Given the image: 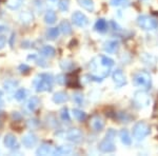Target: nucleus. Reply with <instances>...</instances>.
<instances>
[{
    "label": "nucleus",
    "instance_id": "aec40b11",
    "mask_svg": "<svg viewBox=\"0 0 158 156\" xmlns=\"http://www.w3.org/2000/svg\"><path fill=\"white\" fill-rule=\"evenodd\" d=\"M78 3L80 6H82L83 9L86 10L88 12H94L95 10V4H94L93 0H78Z\"/></svg>",
    "mask_w": 158,
    "mask_h": 156
},
{
    "label": "nucleus",
    "instance_id": "f8f14e48",
    "mask_svg": "<svg viewBox=\"0 0 158 156\" xmlns=\"http://www.w3.org/2000/svg\"><path fill=\"white\" fill-rule=\"evenodd\" d=\"M37 136L33 133H27L25 134L23 137H22V144L25 148L27 149H31V148L35 147L37 144Z\"/></svg>",
    "mask_w": 158,
    "mask_h": 156
},
{
    "label": "nucleus",
    "instance_id": "473e14b6",
    "mask_svg": "<svg viewBox=\"0 0 158 156\" xmlns=\"http://www.w3.org/2000/svg\"><path fill=\"white\" fill-rule=\"evenodd\" d=\"M70 6V0H59L58 2V9L61 12H67Z\"/></svg>",
    "mask_w": 158,
    "mask_h": 156
},
{
    "label": "nucleus",
    "instance_id": "a878e982",
    "mask_svg": "<svg viewBox=\"0 0 158 156\" xmlns=\"http://www.w3.org/2000/svg\"><path fill=\"white\" fill-rule=\"evenodd\" d=\"M22 2H23V0H6V6L10 10H17L21 6Z\"/></svg>",
    "mask_w": 158,
    "mask_h": 156
},
{
    "label": "nucleus",
    "instance_id": "f257e3e1",
    "mask_svg": "<svg viewBox=\"0 0 158 156\" xmlns=\"http://www.w3.org/2000/svg\"><path fill=\"white\" fill-rule=\"evenodd\" d=\"M53 82H54V79L51 74L41 73L35 77L33 86L37 92H47L52 90Z\"/></svg>",
    "mask_w": 158,
    "mask_h": 156
},
{
    "label": "nucleus",
    "instance_id": "20e7f679",
    "mask_svg": "<svg viewBox=\"0 0 158 156\" xmlns=\"http://www.w3.org/2000/svg\"><path fill=\"white\" fill-rule=\"evenodd\" d=\"M137 24L144 31H154L158 27V21L149 15H140L137 17Z\"/></svg>",
    "mask_w": 158,
    "mask_h": 156
},
{
    "label": "nucleus",
    "instance_id": "9b49d317",
    "mask_svg": "<svg viewBox=\"0 0 158 156\" xmlns=\"http://www.w3.org/2000/svg\"><path fill=\"white\" fill-rule=\"evenodd\" d=\"M37 155H55L56 154V147L50 144H42L36 151Z\"/></svg>",
    "mask_w": 158,
    "mask_h": 156
},
{
    "label": "nucleus",
    "instance_id": "7ed1b4c3",
    "mask_svg": "<svg viewBox=\"0 0 158 156\" xmlns=\"http://www.w3.org/2000/svg\"><path fill=\"white\" fill-rule=\"evenodd\" d=\"M133 103H134V106L138 109L147 108V107H149L150 103H151V97H150L149 94L143 90L136 91L133 96Z\"/></svg>",
    "mask_w": 158,
    "mask_h": 156
},
{
    "label": "nucleus",
    "instance_id": "5701e85b",
    "mask_svg": "<svg viewBox=\"0 0 158 156\" xmlns=\"http://www.w3.org/2000/svg\"><path fill=\"white\" fill-rule=\"evenodd\" d=\"M57 20V16H56V13L53 10H49L44 15V21L48 24H53Z\"/></svg>",
    "mask_w": 158,
    "mask_h": 156
},
{
    "label": "nucleus",
    "instance_id": "7c9ffc66",
    "mask_svg": "<svg viewBox=\"0 0 158 156\" xmlns=\"http://www.w3.org/2000/svg\"><path fill=\"white\" fill-rule=\"evenodd\" d=\"M60 66H61V69L64 71H71L74 69L75 65H74V62H72V61H70V60H62L60 62Z\"/></svg>",
    "mask_w": 158,
    "mask_h": 156
},
{
    "label": "nucleus",
    "instance_id": "a211bd4d",
    "mask_svg": "<svg viewBox=\"0 0 158 156\" xmlns=\"http://www.w3.org/2000/svg\"><path fill=\"white\" fill-rule=\"evenodd\" d=\"M69 100V96L65 92H57V93L54 94L53 96V101L55 103H64L65 101Z\"/></svg>",
    "mask_w": 158,
    "mask_h": 156
},
{
    "label": "nucleus",
    "instance_id": "cd10ccee",
    "mask_svg": "<svg viewBox=\"0 0 158 156\" xmlns=\"http://www.w3.org/2000/svg\"><path fill=\"white\" fill-rule=\"evenodd\" d=\"M59 27H51V29L48 30L47 32V37L48 39H51V40H54L56 39L58 36H59Z\"/></svg>",
    "mask_w": 158,
    "mask_h": 156
},
{
    "label": "nucleus",
    "instance_id": "ddd939ff",
    "mask_svg": "<svg viewBox=\"0 0 158 156\" xmlns=\"http://www.w3.org/2000/svg\"><path fill=\"white\" fill-rule=\"evenodd\" d=\"M119 48V42L117 40H109L104 43L103 45V50L106 53L108 54H114L118 51Z\"/></svg>",
    "mask_w": 158,
    "mask_h": 156
},
{
    "label": "nucleus",
    "instance_id": "4be33fe9",
    "mask_svg": "<svg viewBox=\"0 0 158 156\" xmlns=\"http://www.w3.org/2000/svg\"><path fill=\"white\" fill-rule=\"evenodd\" d=\"M59 30H60V32L62 33V34H64V35L72 34V31H73L72 27H71V24H70V22L67 21V20H63V21L60 22Z\"/></svg>",
    "mask_w": 158,
    "mask_h": 156
},
{
    "label": "nucleus",
    "instance_id": "1a4fd4ad",
    "mask_svg": "<svg viewBox=\"0 0 158 156\" xmlns=\"http://www.w3.org/2000/svg\"><path fill=\"white\" fill-rule=\"evenodd\" d=\"M64 138L74 144H79L82 140V133L78 129H71L64 133Z\"/></svg>",
    "mask_w": 158,
    "mask_h": 156
},
{
    "label": "nucleus",
    "instance_id": "412c9836",
    "mask_svg": "<svg viewBox=\"0 0 158 156\" xmlns=\"http://www.w3.org/2000/svg\"><path fill=\"white\" fill-rule=\"evenodd\" d=\"M95 27V30L97 31V32L104 33V32H106V30H108V22H106V20H104L103 18H100L96 21L95 27Z\"/></svg>",
    "mask_w": 158,
    "mask_h": 156
},
{
    "label": "nucleus",
    "instance_id": "79ce46f5",
    "mask_svg": "<svg viewBox=\"0 0 158 156\" xmlns=\"http://www.w3.org/2000/svg\"><path fill=\"white\" fill-rule=\"evenodd\" d=\"M50 1H53V2H55V1H57V0H50Z\"/></svg>",
    "mask_w": 158,
    "mask_h": 156
},
{
    "label": "nucleus",
    "instance_id": "393cba45",
    "mask_svg": "<svg viewBox=\"0 0 158 156\" xmlns=\"http://www.w3.org/2000/svg\"><path fill=\"white\" fill-rule=\"evenodd\" d=\"M73 152V148L71 145H61L56 147V154L55 155H68Z\"/></svg>",
    "mask_w": 158,
    "mask_h": 156
},
{
    "label": "nucleus",
    "instance_id": "dca6fc26",
    "mask_svg": "<svg viewBox=\"0 0 158 156\" xmlns=\"http://www.w3.org/2000/svg\"><path fill=\"white\" fill-rule=\"evenodd\" d=\"M119 137H120L121 142L124 145H132V138L131 135H130L129 131L127 129H122L119 132Z\"/></svg>",
    "mask_w": 158,
    "mask_h": 156
},
{
    "label": "nucleus",
    "instance_id": "c756f323",
    "mask_svg": "<svg viewBox=\"0 0 158 156\" xmlns=\"http://www.w3.org/2000/svg\"><path fill=\"white\" fill-rule=\"evenodd\" d=\"M18 86V81H15V80H7L4 82V89L9 92L14 91L15 89Z\"/></svg>",
    "mask_w": 158,
    "mask_h": 156
},
{
    "label": "nucleus",
    "instance_id": "0eeeda50",
    "mask_svg": "<svg viewBox=\"0 0 158 156\" xmlns=\"http://www.w3.org/2000/svg\"><path fill=\"white\" fill-rule=\"evenodd\" d=\"M106 126V121L100 115H94L92 116L90 120V127L94 130L95 132H101L104 129Z\"/></svg>",
    "mask_w": 158,
    "mask_h": 156
},
{
    "label": "nucleus",
    "instance_id": "2f4dec72",
    "mask_svg": "<svg viewBox=\"0 0 158 156\" xmlns=\"http://www.w3.org/2000/svg\"><path fill=\"white\" fill-rule=\"evenodd\" d=\"M27 90H24V89H19L18 91L15 93V99L18 101H22L25 99V97H27Z\"/></svg>",
    "mask_w": 158,
    "mask_h": 156
},
{
    "label": "nucleus",
    "instance_id": "c9c22d12",
    "mask_svg": "<svg viewBox=\"0 0 158 156\" xmlns=\"http://www.w3.org/2000/svg\"><path fill=\"white\" fill-rule=\"evenodd\" d=\"M6 43V36L4 34L0 35V50H1L2 48H4Z\"/></svg>",
    "mask_w": 158,
    "mask_h": 156
},
{
    "label": "nucleus",
    "instance_id": "39448f33",
    "mask_svg": "<svg viewBox=\"0 0 158 156\" xmlns=\"http://www.w3.org/2000/svg\"><path fill=\"white\" fill-rule=\"evenodd\" d=\"M151 133V128L144 121H138L133 127V136L136 140L144 139Z\"/></svg>",
    "mask_w": 158,
    "mask_h": 156
},
{
    "label": "nucleus",
    "instance_id": "72a5a7b5",
    "mask_svg": "<svg viewBox=\"0 0 158 156\" xmlns=\"http://www.w3.org/2000/svg\"><path fill=\"white\" fill-rule=\"evenodd\" d=\"M60 117L63 121H70L71 120V117H70V113H69V110L67 108H63L62 110L60 111Z\"/></svg>",
    "mask_w": 158,
    "mask_h": 156
},
{
    "label": "nucleus",
    "instance_id": "e433bc0d",
    "mask_svg": "<svg viewBox=\"0 0 158 156\" xmlns=\"http://www.w3.org/2000/svg\"><path fill=\"white\" fill-rule=\"evenodd\" d=\"M106 137H110V138H115L116 137V131L114 129H110L108 130V132H106Z\"/></svg>",
    "mask_w": 158,
    "mask_h": 156
},
{
    "label": "nucleus",
    "instance_id": "6ab92c4d",
    "mask_svg": "<svg viewBox=\"0 0 158 156\" xmlns=\"http://www.w3.org/2000/svg\"><path fill=\"white\" fill-rule=\"evenodd\" d=\"M40 54H41L43 57H49L52 58L54 57L56 54V50L51 45H44L41 50H40Z\"/></svg>",
    "mask_w": 158,
    "mask_h": 156
},
{
    "label": "nucleus",
    "instance_id": "9d476101",
    "mask_svg": "<svg viewBox=\"0 0 158 156\" xmlns=\"http://www.w3.org/2000/svg\"><path fill=\"white\" fill-rule=\"evenodd\" d=\"M112 77H113V81L116 84L117 88H121V86L127 84V78L120 69H117V70L114 71Z\"/></svg>",
    "mask_w": 158,
    "mask_h": 156
},
{
    "label": "nucleus",
    "instance_id": "4468645a",
    "mask_svg": "<svg viewBox=\"0 0 158 156\" xmlns=\"http://www.w3.org/2000/svg\"><path fill=\"white\" fill-rule=\"evenodd\" d=\"M4 145L11 150L19 149V145H18V142H17L16 137H15L13 134L6 135V137H4Z\"/></svg>",
    "mask_w": 158,
    "mask_h": 156
},
{
    "label": "nucleus",
    "instance_id": "2eb2a0df",
    "mask_svg": "<svg viewBox=\"0 0 158 156\" xmlns=\"http://www.w3.org/2000/svg\"><path fill=\"white\" fill-rule=\"evenodd\" d=\"M39 104H40L39 98L36 96H33L32 98H30L29 101L27 102V104H25V109H27L29 112H34L35 110L39 107Z\"/></svg>",
    "mask_w": 158,
    "mask_h": 156
},
{
    "label": "nucleus",
    "instance_id": "6e6552de",
    "mask_svg": "<svg viewBox=\"0 0 158 156\" xmlns=\"http://www.w3.org/2000/svg\"><path fill=\"white\" fill-rule=\"evenodd\" d=\"M72 21L73 23L78 27H85L89 23V19L83 13L81 12H75L72 15Z\"/></svg>",
    "mask_w": 158,
    "mask_h": 156
},
{
    "label": "nucleus",
    "instance_id": "f704fd0d",
    "mask_svg": "<svg viewBox=\"0 0 158 156\" xmlns=\"http://www.w3.org/2000/svg\"><path fill=\"white\" fill-rule=\"evenodd\" d=\"M73 100L75 103H77L78 106H82L83 103V95L80 93H75L73 95Z\"/></svg>",
    "mask_w": 158,
    "mask_h": 156
},
{
    "label": "nucleus",
    "instance_id": "423d86ee",
    "mask_svg": "<svg viewBox=\"0 0 158 156\" xmlns=\"http://www.w3.org/2000/svg\"><path fill=\"white\" fill-rule=\"evenodd\" d=\"M98 149L102 153H113L116 151V145L113 138L106 137L101 140L98 145Z\"/></svg>",
    "mask_w": 158,
    "mask_h": 156
},
{
    "label": "nucleus",
    "instance_id": "bb28decb",
    "mask_svg": "<svg viewBox=\"0 0 158 156\" xmlns=\"http://www.w3.org/2000/svg\"><path fill=\"white\" fill-rule=\"evenodd\" d=\"M112 6H121V7H128L131 6V1L130 0H111L110 1Z\"/></svg>",
    "mask_w": 158,
    "mask_h": 156
},
{
    "label": "nucleus",
    "instance_id": "ea45409f",
    "mask_svg": "<svg viewBox=\"0 0 158 156\" xmlns=\"http://www.w3.org/2000/svg\"><path fill=\"white\" fill-rule=\"evenodd\" d=\"M6 27H3V25H0V35H2V34H4V33L6 32Z\"/></svg>",
    "mask_w": 158,
    "mask_h": 156
},
{
    "label": "nucleus",
    "instance_id": "c85d7f7f",
    "mask_svg": "<svg viewBox=\"0 0 158 156\" xmlns=\"http://www.w3.org/2000/svg\"><path fill=\"white\" fill-rule=\"evenodd\" d=\"M73 115H74V117H75V119H77L78 121H83V120L86 118V114L79 109H74Z\"/></svg>",
    "mask_w": 158,
    "mask_h": 156
},
{
    "label": "nucleus",
    "instance_id": "58836bf2",
    "mask_svg": "<svg viewBox=\"0 0 158 156\" xmlns=\"http://www.w3.org/2000/svg\"><path fill=\"white\" fill-rule=\"evenodd\" d=\"M4 99H3V92L0 90V107H3Z\"/></svg>",
    "mask_w": 158,
    "mask_h": 156
},
{
    "label": "nucleus",
    "instance_id": "f03ea898",
    "mask_svg": "<svg viewBox=\"0 0 158 156\" xmlns=\"http://www.w3.org/2000/svg\"><path fill=\"white\" fill-rule=\"evenodd\" d=\"M133 84L135 86H138V88L144 89V90H149L152 86V77L151 74L148 71H138L133 75Z\"/></svg>",
    "mask_w": 158,
    "mask_h": 156
},
{
    "label": "nucleus",
    "instance_id": "4c0bfd02",
    "mask_svg": "<svg viewBox=\"0 0 158 156\" xmlns=\"http://www.w3.org/2000/svg\"><path fill=\"white\" fill-rule=\"evenodd\" d=\"M19 70L21 73L27 74V73H29V71H30V66L27 65H21L19 66Z\"/></svg>",
    "mask_w": 158,
    "mask_h": 156
},
{
    "label": "nucleus",
    "instance_id": "a19ab883",
    "mask_svg": "<svg viewBox=\"0 0 158 156\" xmlns=\"http://www.w3.org/2000/svg\"><path fill=\"white\" fill-rule=\"evenodd\" d=\"M3 118H4L3 112H0V127H1L2 124H3Z\"/></svg>",
    "mask_w": 158,
    "mask_h": 156
},
{
    "label": "nucleus",
    "instance_id": "f3484780",
    "mask_svg": "<svg viewBox=\"0 0 158 156\" xmlns=\"http://www.w3.org/2000/svg\"><path fill=\"white\" fill-rule=\"evenodd\" d=\"M140 59L143 61L144 65L151 66V68L156 65V58L151 54H148V53H142L140 56Z\"/></svg>",
    "mask_w": 158,
    "mask_h": 156
},
{
    "label": "nucleus",
    "instance_id": "b1692460",
    "mask_svg": "<svg viewBox=\"0 0 158 156\" xmlns=\"http://www.w3.org/2000/svg\"><path fill=\"white\" fill-rule=\"evenodd\" d=\"M19 18H20V21L23 24H29L34 20V15L31 12H23L20 14Z\"/></svg>",
    "mask_w": 158,
    "mask_h": 156
}]
</instances>
